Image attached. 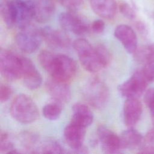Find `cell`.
Returning a JSON list of instances; mask_svg holds the SVG:
<instances>
[{
	"label": "cell",
	"mask_w": 154,
	"mask_h": 154,
	"mask_svg": "<svg viewBox=\"0 0 154 154\" xmlns=\"http://www.w3.org/2000/svg\"><path fill=\"white\" fill-rule=\"evenodd\" d=\"M38 60L41 66L55 80L67 82L76 73V63L69 56L44 50L40 52Z\"/></svg>",
	"instance_id": "1"
},
{
	"label": "cell",
	"mask_w": 154,
	"mask_h": 154,
	"mask_svg": "<svg viewBox=\"0 0 154 154\" xmlns=\"http://www.w3.org/2000/svg\"><path fill=\"white\" fill-rule=\"evenodd\" d=\"M79 61L82 66L90 72H97L108 66L97 47H93L84 38L76 40L73 43Z\"/></svg>",
	"instance_id": "2"
},
{
	"label": "cell",
	"mask_w": 154,
	"mask_h": 154,
	"mask_svg": "<svg viewBox=\"0 0 154 154\" xmlns=\"http://www.w3.org/2000/svg\"><path fill=\"white\" fill-rule=\"evenodd\" d=\"M10 112L11 117L22 123H30L38 117V110L33 100L28 96L20 94L12 100Z\"/></svg>",
	"instance_id": "3"
},
{
	"label": "cell",
	"mask_w": 154,
	"mask_h": 154,
	"mask_svg": "<svg viewBox=\"0 0 154 154\" xmlns=\"http://www.w3.org/2000/svg\"><path fill=\"white\" fill-rule=\"evenodd\" d=\"M84 96L93 107L102 109L109 100V93L106 84L98 78H91L87 81L83 89Z\"/></svg>",
	"instance_id": "4"
},
{
	"label": "cell",
	"mask_w": 154,
	"mask_h": 154,
	"mask_svg": "<svg viewBox=\"0 0 154 154\" xmlns=\"http://www.w3.org/2000/svg\"><path fill=\"white\" fill-rule=\"evenodd\" d=\"M23 56L17 55L7 49H1L0 72L2 76L8 81L22 78L23 74Z\"/></svg>",
	"instance_id": "5"
},
{
	"label": "cell",
	"mask_w": 154,
	"mask_h": 154,
	"mask_svg": "<svg viewBox=\"0 0 154 154\" xmlns=\"http://www.w3.org/2000/svg\"><path fill=\"white\" fill-rule=\"evenodd\" d=\"M43 40L41 29L30 25L20 29L15 37V42L18 48L23 53L35 52L40 46Z\"/></svg>",
	"instance_id": "6"
},
{
	"label": "cell",
	"mask_w": 154,
	"mask_h": 154,
	"mask_svg": "<svg viewBox=\"0 0 154 154\" xmlns=\"http://www.w3.org/2000/svg\"><path fill=\"white\" fill-rule=\"evenodd\" d=\"M148 84L140 69L135 71L129 79L121 84L118 89L120 94L126 99L138 98L146 91Z\"/></svg>",
	"instance_id": "7"
},
{
	"label": "cell",
	"mask_w": 154,
	"mask_h": 154,
	"mask_svg": "<svg viewBox=\"0 0 154 154\" xmlns=\"http://www.w3.org/2000/svg\"><path fill=\"white\" fill-rule=\"evenodd\" d=\"M85 127L70 122L64 130L66 142L72 149V152L78 153H87V149L83 145L85 136Z\"/></svg>",
	"instance_id": "8"
},
{
	"label": "cell",
	"mask_w": 154,
	"mask_h": 154,
	"mask_svg": "<svg viewBox=\"0 0 154 154\" xmlns=\"http://www.w3.org/2000/svg\"><path fill=\"white\" fill-rule=\"evenodd\" d=\"M58 21L65 31L76 35H83L89 30V25L86 20L75 14V11L61 13L58 16Z\"/></svg>",
	"instance_id": "9"
},
{
	"label": "cell",
	"mask_w": 154,
	"mask_h": 154,
	"mask_svg": "<svg viewBox=\"0 0 154 154\" xmlns=\"http://www.w3.org/2000/svg\"><path fill=\"white\" fill-rule=\"evenodd\" d=\"M97 134L101 149L105 153H116L122 149L120 137L106 126H100Z\"/></svg>",
	"instance_id": "10"
},
{
	"label": "cell",
	"mask_w": 154,
	"mask_h": 154,
	"mask_svg": "<svg viewBox=\"0 0 154 154\" xmlns=\"http://www.w3.org/2000/svg\"><path fill=\"white\" fill-rule=\"evenodd\" d=\"M17 14L16 27L22 29L30 25L35 15V3L30 0H13Z\"/></svg>",
	"instance_id": "11"
},
{
	"label": "cell",
	"mask_w": 154,
	"mask_h": 154,
	"mask_svg": "<svg viewBox=\"0 0 154 154\" xmlns=\"http://www.w3.org/2000/svg\"><path fill=\"white\" fill-rule=\"evenodd\" d=\"M41 31L43 40L49 47L58 49L69 47L70 39L64 32L48 26L41 28Z\"/></svg>",
	"instance_id": "12"
},
{
	"label": "cell",
	"mask_w": 154,
	"mask_h": 154,
	"mask_svg": "<svg viewBox=\"0 0 154 154\" xmlns=\"http://www.w3.org/2000/svg\"><path fill=\"white\" fill-rule=\"evenodd\" d=\"M114 34L128 53L132 54L135 52L137 49V38L131 26L125 24L119 25L115 28Z\"/></svg>",
	"instance_id": "13"
},
{
	"label": "cell",
	"mask_w": 154,
	"mask_h": 154,
	"mask_svg": "<svg viewBox=\"0 0 154 154\" xmlns=\"http://www.w3.org/2000/svg\"><path fill=\"white\" fill-rule=\"evenodd\" d=\"M46 88L52 99L61 105L68 102L71 98V90L67 82L53 79L46 82Z\"/></svg>",
	"instance_id": "14"
},
{
	"label": "cell",
	"mask_w": 154,
	"mask_h": 154,
	"mask_svg": "<svg viewBox=\"0 0 154 154\" xmlns=\"http://www.w3.org/2000/svg\"><path fill=\"white\" fill-rule=\"evenodd\" d=\"M143 107L138 98H128L123 105V121L129 128L134 126L140 119Z\"/></svg>",
	"instance_id": "15"
},
{
	"label": "cell",
	"mask_w": 154,
	"mask_h": 154,
	"mask_svg": "<svg viewBox=\"0 0 154 154\" xmlns=\"http://www.w3.org/2000/svg\"><path fill=\"white\" fill-rule=\"evenodd\" d=\"M23 67L22 79L26 88L29 90L38 88L42 84V78L33 63L23 57Z\"/></svg>",
	"instance_id": "16"
},
{
	"label": "cell",
	"mask_w": 154,
	"mask_h": 154,
	"mask_svg": "<svg viewBox=\"0 0 154 154\" xmlns=\"http://www.w3.org/2000/svg\"><path fill=\"white\" fill-rule=\"evenodd\" d=\"M93 11L103 19H112L117 11V4L115 0H90Z\"/></svg>",
	"instance_id": "17"
},
{
	"label": "cell",
	"mask_w": 154,
	"mask_h": 154,
	"mask_svg": "<svg viewBox=\"0 0 154 154\" xmlns=\"http://www.w3.org/2000/svg\"><path fill=\"white\" fill-rule=\"evenodd\" d=\"M72 117L70 122L85 128L90 126L93 120V114L86 105L76 103L72 107Z\"/></svg>",
	"instance_id": "18"
},
{
	"label": "cell",
	"mask_w": 154,
	"mask_h": 154,
	"mask_svg": "<svg viewBox=\"0 0 154 154\" xmlns=\"http://www.w3.org/2000/svg\"><path fill=\"white\" fill-rule=\"evenodd\" d=\"M35 3V20L40 23L49 21L55 11L54 0H38Z\"/></svg>",
	"instance_id": "19"
},
{
	"label": "cell",
	"mask_w": 154,
	"mask_h": 154,
	"mask_svg": "<svg viewBox=\"0 0 154 154\" xmlns=\"http://www.w3.org/2000/svg\"><path fill=\"white\" fill-rule=\"evenodd\" d=\"M122 149H133L143 141L141 134L136 129L130 128L122 132L120 137Z\"/></svg>",
	"instance_id": "20"
},
{
	"label": "cell",
	"mask_w": 154,
	"mask_h": 154,
	"mask_svg": "<svg viewBox=\"0 0 154 154\" xmlns=\"http://www.w3.org/2000/svg\"><path fill=\"white\" fill-rule=\"evenodd\" d=\"M34 153H62L63 149L56 141L47 140L38 144L34 149Z\"/></svg>",
	"instance_id": "21"
},
{
	"label": "cell",
	"mask_w": 154,
	"mask_h": 154,
	"mask_svg": "<svg viewBox=\"0 0 154 154\" xmlns=\"http://www.w3.org/2000/svg\"><path fill=\"white\" fill-rule=\"evenodd\" d=\"M0 153H20L17 149L13 142L10 140L9 135L1 132L0 135Z\"/></svg>",
	"instance_id": "22"
},
{
	"label": "cell",
	"mask_w": 154,
	"mask_h": 154,
	"mask_svg": "<svg viewBox=\"0 0 154 154\" xmlns=\"http://www.w3.org/2000/svg\"><path fill=\"white\" fill-rule=\"evenodd\" d=\"M135 53V58L136 60L144 64L149 59L154 57V45H147L143 46L137 49Z\"/></svg>",
	"instance_id": "23"
},
{
	"label": "cell",
	"mask_w": 154,
	"mask_h": 154,
	"mask_svg": "<svg viewBox=\"0 0 154 154\" xmlns=\"http://www.w3.org/2000/svg\"><path fill=\"white\" fill-rule=\"evenodd\" d=\"M43 114L47 119L54 120H56L60 116L62 111L61 104L54 102L45 105L43 108Z\"/></svg>",
	"instance_id": "24"
},
{
	"label": "cell",
	"mask_w": 154,
	"mask_h": 154,
	"mask_svg": "<svg viewBox=\"0 0 154 154\" xmlns=\"http://www.w3.org/2000/svg\"><path fill=\"white\" fill-rule=\"evenodd\" d=\"M141 69L149 83L154 82V57L146 61Z\"/></svg>",
	"instance_id": "25"
},
{
	"label": "cell",
	"mask_w": 154,
	"mask_h": 154,
	"mask_svg": "<svg viewBox=\"0 0 154 154\" xmlns=\"http://www.w3.org/2000/svg\"><path fill=\"white\" fill-rule=\"evenodd\" d=\"M144 100L150 110L152 124L154 126V87L150 88L146 91Z\"/></svg>",
	"instance_id": "26"
},
{
	"label": "cell",
	"mask_w": 154,
	"mask_h": 154,
	"mask_svg": "<svg viewBox=\"0 0 154 154\" xmlns=\"http://www.w3.org/2000/svg\"><path fill=\"white\" fill-rule=\"evenodd\" d=\"M119 10L122 15L126 18L132 20L135 19L136 14L134 9L126 2H123L119 4Z\"/></svg>",
	"instance_id": "27"
},
{
	"label": "cell",
	"mask_w": 154,
	"mask_h": 154,
	"mask_svg": "<svg viewBox=\"0 0 154 154\" xmlns=\"http://www.w3.org/2000/svg\"><path fill=\"white\" fill-rule=\"evenodd\" d=\"M83 0H60L62 5L69 11H75L78 10Z\"/></svg>",
	"instance_id": "28"
},
{
	"label": "cell",
	"mask_w": 154,
	"mask_h": 154,
	"mask_svg": "<svg viewBox=\"0 0 154 154\" xmlns=\"http://www.w3.org/2000/svg\"><path fill=\"white\" fill-rule=\"evenodd\" d=\"M13 93L11 88L7 84H1L0 86V100L4 102L8 100Z\"/></svg>",
	"instance_id": "29"
},
{
	"label": "cell",
	"mask_w": 154,
	"mask_h": 154,
	"mask_svg": "<svg viewBox=\"0 0 154 154\" xmlns=\"http://www.w3.org/2000/svg\"><path fill=\"white\" fill-rule=\"evenodd\" d=\"M105 22L101 19H97L93 22L91 25V29L96 34H100L105 29Z\"/></svg>",
	"instance_id": "30"
},
{
	"label": "cell",
	"mask_w": 154,
	"mask_h": 154,
	"mask_svg": "<svg viewBox=\"0 0 154 154\" xmlns=\"http://www.w3.org/2000/svg\"><path fill=\"white\" fill-rule=\"evenodd\" d=\"M144 140L149 144H154V126L146 133Z\"/></svg>",
	"instance_id": "31"
},
{
	"label": "cell",
	"mask_w": 154,
	"mask_h": 154,
	"mask_svg": "<svg viewBox=\"0 0 154 154\" xmlns=\"http://www.w3.org/2000/svg\"><path fill=\"white\" fill-rule=\"evenodd\" d=\"M140 153H154V146L148 145L141 148L138 152Z\"/></svg>",
	"instance_id": "32"
}]
</instances>
